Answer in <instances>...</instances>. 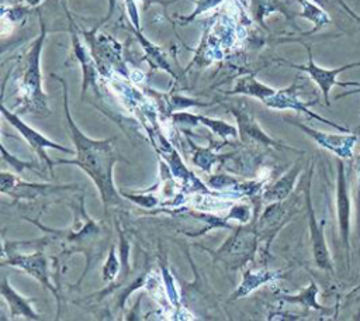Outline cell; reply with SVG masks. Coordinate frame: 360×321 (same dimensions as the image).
Masks as SVG:
<instances>
[{
  "mask_svg": "<svg viewBox=\"0 0 360 321\" xmlns=\"http://www.w3.org/2000/svg\"><path fill=\"white\" fill-rule=\"evenodd\" d=\"M300 172H301V162H297L285 175H283L267 190H264L262 199L266 200L267 203L284 201L292 191Z\"/></svg>",
  "mask_w": 360,
  "mask_h": 321,
  "instance_id": "15",
  "label": "cell"
},
{
  "mask_svg": "<svg viewBox=\"0 0 360 321\" xmlns=\"http://www.w3.org/2000/svg\"><path fill=\"white\" fill-rule=\"evenodd\" d=\"M315 101H302L300 97H298V89H297V82H294L291 86L285 87V89H280V90H276V93L273 96H270L264 104L270 108H276V110H285V108H291V110H295V111H300V113H304L305 115L314 118V120H318L321 122H325L326 125L329 127H333L336 128L338 131L340 132H352L349 127L346 125H340L338 122H333L328 118H323L315 113H312L308 107L311 104H314Z\"/></svg>",
  "mask_w": 360,
  "mask_h": 321,
  "instance_id": "5",
  "label": "cell"
},
{
  "mask_svg": "<svg viewBox=\"0 0 360 321\" xmlns=\"http://www.w3.org/2000/svg\"><path fill=\"white\" fill-rule=\"evenodd\" d=\"M172 118L176 122H181V124H188V125H197V124H202L205 127H208L212 132L218 134L222 138L226 137H236V134L239 132L236 130V127L221 121V120H214V118H208L204 115H198V114H190V113H174L172 115Z\"/></svg>",
  "mask_w": 360,
  "mask_h": 321,
  "instance_id": "13",
  "label": "cell"
},
{
  "mask_svg": "<svg viewBox=\"0 0 360 321\" xmlns=\"http://www.w3.org/2000/svg\"><path fill=\"white\" fill-rule=\"evenodd\" d=\"M221 1H222V0H195L197 7H195V10H194V13H193V14H190L188 17H186V18H184V20H186V23H188V21L194 20L197 15H200L201 13H204V11H207V10L212 8V7H217Z\"/></svg>",
  "mask_w": 360,
  "mask_h": 321,
  "instance_id": "23",
  "label": "cell"
},
{
  "mask_svg": "<svg viewBox=\"0 0 360 321\" xmlns=\"http://www.w3.org/2000/svg\"><path fill=\"white\" fill-rule=\"evenodd\" d=\"M290 124L295 125L297 128H300L301 131H304V134H307L309 138H312L319 146L328 149L329 152L335 153L338 158L340 159H350L353 156V148L357 142V135L352 134V132H346L343 134H330V132H323V131H318L314 130L302 122L285 118Z\"/></svg>",
  "mask_w": 360,
  "mask_h": 321,
  "instance_id": "8",
  "label": "cell"
},
{
  "mask_svg": "<svg viewBox=\"0 0 360 321\" xmlns=\"http://www.w3.org/2000/svg\"><path fill=\"white\" fill-rule=\"evenodd\" d=\"M257 242V229L255 227H239L236 232L228 238L215 252V258L222 259L228 265H240L252 258Z\"/></svg>",
  "mask_w": 360,
  "mask_h": 321,
  "instance_id": "4",
  "label": "cell"
},
{
  "mask_svg": "<svg viewBox=\"0 0 360 321\" xmlns=\"http://www.w3.org/2000/svg\"><path fill=\"white\" fill-rule=\"evenodd\" d=\"M120 270V262H118V258L115 255V249L111 248L110 252H108V258H107V262L103 268V279L105 282H111L115 279L117 273Z\"/></svg>",
  "mask_w": 360,
  "mask_h": 321,
  "instance_id": "21",
  "label": "cell"
},
{
  "mask_svg": "<svg viewBox=\"0 0 360 321\" xmlns=\"http://www.w3.org/2000/svg\"><path fill=\"white\" fill-rule=\"evenodd\" d=\"M1 152H3V160L4 162H8L11 165V168H14L17 172H22L24 168H30V169H34V166L37 165L35 162H22V160H18L17 158L11 156L7 153L6 151V146L1 145Z\"/></svg>",
  "mask_w": 360,
  "mask_h": 321,
  "instance_id": "22",
  "label": "cell"
},
{
  "mask_svg": "<svg viewBox=\"0 0 360 321\" xmlns=\"http://www.w3.org/2000/svg\"><path fill=\"white\" fill-rule=\"evenodd\" d=\"M141 1H143V8H145V10H146L152 3H160V4H163V6L167 4V1H165V0H141Z\"/></svg>",
  "mask_w": 360,
  "mask_h": 321,
  "instance_id": "27",
  "label": "cell"
},
{
  "mask_svg": "<svg viewBox=\"0 0 360 321\" xmlns=\"http://www.w3.org/2000/svg\"><path fill=\"white\" fill-rule=\"evenodd\" d=\"M115 4H117V0H108V11H107V14H105V17L97 24V27L94 28V31L98 28V27H101L104 23H107L111 17H112V14H114V10H115Z\"/></svg>",
  "mask_w": 360,
  "mask_h": 321,
  "instance_id": "24",
  "label": "cell"
},
{
  "mask_svg": "<svg viewBox=\"0 0 360 321\" xmlns=\"http://www.w3.org/2000/svg\"><path fill=\"white\" fill-rule=\"evenodd\" d=\"M312 176V172H311ZM311 176L307 182L305 187V203L308 208V227H309V238H311V245H312V256L315 265L326 272H333V263L332 258L325 241L323 235V221H318L315 217V211L312 207V200H311Z\"/></svg>",
  "mask_w": 360,
  "mask_h": 321,
  "instance_id": "7",
  "label": "cell"
},
{
  "mask_svg": "<svg viewBox=\"0 0 360 321\" xmlns=\"http://www.w3.org/2000/svg\"><path fill=\"white\" fill-rule=\"evenodd\" d=\"M349 86H353V87H357V89H353V90H350V92H346V93H343V94H339L336 99H340V97H343V96L353 94V93H360V82H346V87H349ZM359 130H360V124H359Z\"/></svg>",
  "mask_w": 360,
  "mask_h": 321,
  "instance_id": "25",
  "label": "cell"
},
{
  "mask_svg": "<svg viewBox=\"0 0 360 321\" xmlns=\"http://www.w3.org/2000/svg\"><path fill=\"white\" fill-rule=\"evenodd\" d=\"M1 296L7 301L10 308V318L24 317L27 320H41L42 317L32 308V300L25 298L24 296L18 294L10 284L6 277L1 282Z\"/></svg>",
  "mask_w": 360,
  "mask_h": 321,
  "instance_id": "12",
  "label": "cell"
},
{
  "mask_svg": "<svg viewBox=\"0 0 360 321\" xmlns=\"http://www.w3.org/2000/svg\"><path fill=\"white\" fill-rule=\"evenodd\" d=\"M307 51H308V62H307L305 65H295V63L285 62V61H283V62H284L285 65L291 66V68H295V69H298V70H302V72L308 73V76L311 77V80H314V82L318 84V87L321 89L326 106H329V104H330L329 93H330L332 87H333L335 84L345 87V82H338V75L342 73V72H345V70H347V69L360 66V62L347 63V65H343V66H339V68H333V69H326V68H321L319 65L315 63L314 56H312L311 46L307 45Z\"/></svg>",
  "mask_w": 360,
  "mask_h": 321,
  "instance_id": "6",
  "label": "cell"
},
{
  "mask_svg": "<svg viewBox=\"0 0 360 321\" xmlns=\"http://www.w3.org/2000/svg\"><path fill=\"white\" fill-rule=\"evenodd\" d=\"M312 1H315V3H316V4H319V6H323L322 0H312Z\"/></svg>",
  "mask_w": 360,
  "mask_h": 321,
  "instance_id": "29",
  "label": "cell"
},
{
  "mask_svg": "<svg viewBox=\"0 0 360 321\" xmlns=\"http://www.w3.org/2000/svg\"><path fill=\"white\" fill-rule=\"evenodd\" d=\"M27 4H30L31 7H37L42 0H24Z\"/></svg>",
  "mask_w": 360,
  "mask_h": 321,
  "instance_id": "28",
  "label": "cell"
},
{
  "mask_svg": "<svg viewBox=\"0 0 360 321\" xmlns=\"http://www.w3.org/2000/svg\"><path fill=\"white\" fill-rule=\"evenodd\" d=\"M288 204L283 203V201H274L270 203L257 224V232L263 234V235H270V234H276L277 229L283 225V222L285 220H288Z\"/></svg>",
  "mask_w": 360,
  "mask_h": 321,
  "instance_id": "14",
  "label": "cell"
},
{
  "mask_svg": "<svg viewBox=\"0 0 360 321\" xmlns=\"http://www.w3.org/2000/svg\"><path fill=\"white\" fill-rule=\"evenodd\" d=\"M226 94H245L250 97L259 99L262 103H264L270 96L276 93V89L259 82L255 76L246 75L236 80L232 90L225 92Z\"/></svg>",
  "mask_w": 360,
  "mask_h": 321,
  "instance_id": "16",
  "label": "cell"
},
{
  "mask_svg": "<svg viewBox=\"0 0 360 321\" xmlns=\"http://www.w3.org/2000/svg\"><path fill=\"white\" fill-rule=\"evenodd\" d=\"M356 173H357V196H359V217H360V153L356 158Z\"/></svg>",
  "mask_w": 360,
  "mask_h": 321,
  "instance_id": "26",
  "label": "cell"
},
{
  "mask_svg": "<svg viewBox=\"0 0 360 321\" xmlns=\"http://www.w3.org/2000/svg\"><path fill=\"white\" fill-rule=\"evenodd\" d=\"M298 3L302 6V13H300L298 15L307 18L308 21H311L314 24V28L308 34H314L315 31L321 30L322 27H325L326 24L330 23V17L322 8V6L316 4L312 0H298Z\"/></svg>",
  "mask_w": 360,
  "mask_h": 321,
  "instance_id": "18",
  "label": "cell"
},
{
  "mask_svg": "<svg viewBox=\"0 0 360 321\" xmlns=\"http://www.w3.org/2000/svg\"><path fill=\"white\" fill-rule=\"evenodd\" d=\"M277 276H280V272L276 270H266V269H260V270H248L243 275V280L239 284V287L235 290L232 298H239L243 296H248L249 293H252L255 289L260 287L262 284L267 283L269 280L276 279Z\"/></svg>",
  "mask_w": 360,
  "mask_h": 321,
  "instance_id": "17",
  "label": "cell"
},
{
  "mask_svg": "<svg viewBox=\"0 0 360 321\" xmlns=\"http://www.w3.org/2000/svg\"><path fill=\"white\" fill-rule=\"evenodd\" d=\"M63 86V107L65 115L68 121V127L70 131V138L75 144V159H56L55 165L66 163L76 165L94 182L96 187L100 191V197L104 206V211L107 213L111 206H122V194L114 186L112 179V168L115 162L120 159L118 153L114 148V138L108 139H91L86 137L75 124L68 103V89L63 79L56 77Z\"/></svg>",
  "mask_w": 360,
  "mask_h": 321,
  "instance_id": "1",
  "label": "cell"
},
{
  "mask_svg": "<svg viewBox=\"0 0 360 321\" xmlns=\"http://www.w3.org/2000/svg\"><path fill=\"white\" fill-rule=\"evenodd\" d=\"M41 21V32L38 38L32 42L25 61H24V70L21 75V94L24 97V107L21 108L22 113H32L37 115H48L49 108L46 103V94L42 92L41 86V52L46 35V28L42 21V17L39 15Z\"/></svg>",
  "mask_w": 360,
  "mask_h": 321,
  "instance_id": "2",
  "label": "cell"
},
{
  "mask_svg": "<svg viewBox=\"0 0 360 321\" xmlns=\"http://www.w3.org/2000/svg\"><path fill=\"white\" fill-rule=\"evenodd\" d=\"M65 1H66V0H62V3H65Z\"/></svg>",
  "mask_w": 360,
  "mask_h": 321,
  "instance_id": "30",
  "label": "cell"
},
{
  "mask_svg": "<svg viewBox=\"0 0 360 321\" xmlns=\"http://www.w3.org/2000/svg\"><path fill=\"white\" fill-rule=\"evenodd\" d=\"M318 286L315 284L314 280L309 282V286L304 290H301L298 294L295 296H281V300L287 301V303H291V304H301L304 307H308V308H315V310H325L323 306L318 304L316 303V294H318Z\"/></svg>",
  "mask_w": 360,
  "mask_h": 321,
  "instance_id": "20",
  "label": "cell"
},
{
  "mask_svg": "<svg viewBox=\"0 0 360 321\" xmlns=\"http://www.w3.org/2000/svg\"><path fill=\"white\" fill-rule=\"evenodd\" d=\"M231 113L235 115L236 121H238V127H239V135L240 138L248 142V141H256L259 144H264V145H273L278 149H291V151H295L298 152L297 149L294 148H290V146H285L283 144H278L276 142L273 138H270L269 135H266L259 124L256 122V120L253 118V115L250 113H248V110H242V108H238V107H231L229 108Z\"/></svg>",
  "mask_w": 360,
  "mask_h": 321,
  "instance_id": "11",
  "label": "cell"
},
{
  "mask_svg": "<svg viewBox=\"0 0 360 321\" xmlns=\"http://www.w3.org/2000/svg\"><path fill=\"white\" fill-rule=\"evenodd\" d=\"M1 113H3V117L10 122V125H13L20 132V135L27 141V144L31 146V149L44 160V163L46 165V168L51 170L52 175H53L55 162L48 156V153H46L48 148L58 149V151H62L69 155L76 153V149L66 148L60 144H56V142L51 141L49 138H46L45 135H42L41 132H38L37 130H34L32 127H30L28 124H25L15 113H11L10 110H7V107L4 104L1 106Z\"/></svg>",
  "mask_w": 360,
  "mask_h": 321,
  "instance_id": "3",
  "label": "cell"
},
{
  "mask_svg": "<svg viewBox=\"0 0 360 321\" xmlns=\"http://www.w3.org/2000/svg\"><path fill=\"white\" fill-rule=\"evenodd\" d=\"M63 7H65L66 14H68V17H69V20H70V32H72V39H73V49H75V54H76V56L79 58V61L82 62V66H83V76H84L83 93H84L86 89H87V86H89V83H93V80H94V68H93V65H91L90 56L86 54L83 45H82L80 41L77 39V35H76V32H75V30H73V21H72V18H70V15H69V11H68V8H66L65 4H63Z\"/></svg>",
  "mask_w": 360,
  "mask_h": 321,
  "instance_id": "19",
  "label": "cell"
},
{
  "mask_svg": "<svg viewBox=\"0 0 360 321\" xmlns=\"http://www.w3.org/2000/svg\"><path fill=\"white\" fill-rule=\"evenodd\" d=\"M336 207H338V221L342 242L346 251L350 246V197L347 191L346 169L340 158L338 159V184H336Z\"/></svg>",
  "mask_w": 360,
  "mask_h": 321,
  "instance_id": "10",
  "label": "cell"
},
{
  "mask_svg": "<svg viewBox=\"0 0 360 321\" xmlns=\"http://www.w3.org/2000/svg\"><path fill=\"white\" fill-rule=\"evenodd\" d=\"M1 265H10V266H17L25 270L28 275L35 277L39 283H42L44 287L49 289L58 298V291L55 287L51 284L49 276H48V263L46 258L44 256L42 252H34L30 255H21V253H10L8 256L4 255V259Z\"/></svg>",
  "mask_w": 360,
  "mask_h": 321,
  "instance_id": "9",
  "label": "cell"
}]
</instances>
